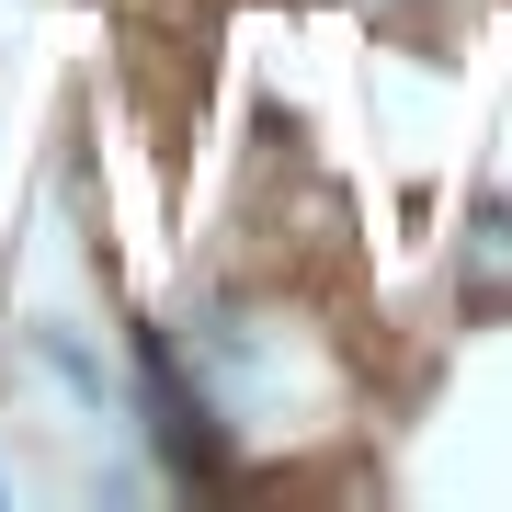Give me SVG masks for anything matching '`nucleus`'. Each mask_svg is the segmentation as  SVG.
<instances>
[{
	"instance_id": "f257e3e1",
	"label": "nucleus",
	"mask_w": 512,
	"mask_h": 512,
	"mask_svg": "<svg viewBox=\"0 0 512 512\" xmlns=\"http://www.w3.org/2000/svg\"><path fill=\"white\" fill-rule=\"evenodd\" d=\"M137 399H148V433H160L171 478H217V410L194 399L183 353H171L160 330H137Z\"/></svg>"
},
{
	"instance_id": "f03ea898",
	"label": "nucleus",
	"mask_w": 512,
	"mask_h": 512,
	"mask_svg": "<svg viewBox=\"0 0 512 512\" xmlns=\"http://www.w3.org/2000/svg\"><path fill=\"white\" fill-rule=\"evenodd\" d=\"M467 308H512V205L467 217Z\"/></svg>"
}]
</instances>
